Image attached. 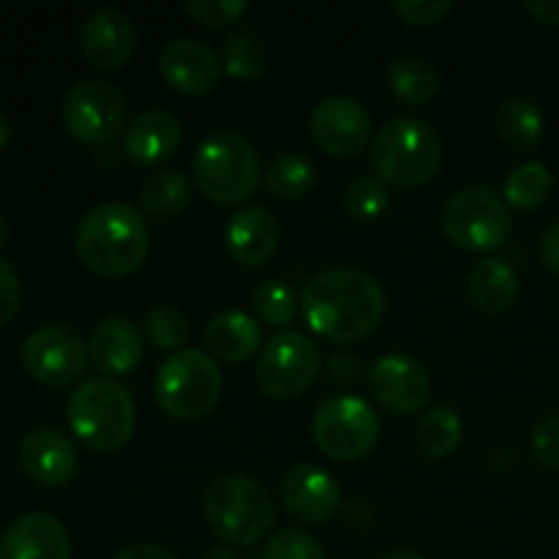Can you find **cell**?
<instances>
[{
    "instance_id": "obj_1",
    "label": "cell",
    "mask_w": 559,
    "mask_h": 559,
    "mask_svg": "<svg viewBox=\"0 0 559 559\" xmlns=\"http://www.w3.org/2000/svg\"><path fill=\"white\" fill-rule=\"evenodd\" d=\"M304 320L328 342H358L385 317V293L374 276L355 267L320 273L304 289Z\"/></svg>"
},
{
    "instance_id": "obj_2",
    "label": "cell",
    "mask_w": 559,
    "mask_h": 559,
    "mask_svg": "<svg viewBox=\"0 0 559 559\" xmlns=\"http://www.w3.org/2000/svg\"><path fill=\"white\" fill-rule=\"evenodd\" d=\"M151 251L145 216L126 202H102L76 227V254L93 273L107 278L129 276Z\"/></svg>"
},
{
    "instance_id": "obj_3",
    "label": "cell",
    "mask_w": 559,
    "mask_h": 559,
    "mask_svg": "<svg viewBox=\"0 0 559 559\" xmlns=\"http://www.w3.org/2000/svg\"><path fill=\"white\" fill-rule=\"evenodd\" d=\"M66 415L74 437L93 451H120L136 429L134 399L109 377L82 382L69 396Z\"/></svg>"
},
{
    "instance_id": "obj_4",
    "label": "cell",
    "mask_w": 559,
    "mask_h": 559,
    "mask_svg": "<svg viewBox=\"0 0 559 559\" xmlns=\"http://www.w3.org/2000/svg\"><path fill=\"white\" fill-rule=\"evenodd\" d=\"M371 167L396 186L429 183L442 164V142L418 118H393L374 134L369 147Z\"/></svg>"
},
{
    "instance_id": "obj_5",
    "label": "cell",
    "mask_w": 559,
    "mask_h": 559,
    "mask_svg": "<svg viewBox=\"0 0 559 559\" xmlns=\"http://www.w3.org/2000/svg\"><path fill=\"white\" fill-rule=\"evenodd\" d=\"M205 519L224 544L251 546L273 527L276 511L260 480L249 475H222L207 486Z\"/></svg>"
},
{
    "instance_id": "obj_6",
    "label": "cell",
    "mask_w": 559,
    "mask_h": 559,
    "mask_svg": "<svg viewBox=\"0 0 559 559\" xmlns=\"http://www.w3.org/2000/svg\"><path fill=\"white\" fill-rule=\"evenodd\" d=\"M194 180L207 200L238 205L260 186V156L238 131H216L197 151Z\"/></svg>"
},
{
    "instance_id": "obj_7",
    "label": "cell",
    "mask_w": 559,
    "mask_h": 559,
    "mask_svg": "<svg viewBox=\"0 0 559 559\" xmlns=\"http://www.w3.org/2000/svg\"><path fill=\"white\" fill-rule=\"evenodd\" d=\"M222 369L202 349H178L158 369L153 393L158 407L178 420H197L222 399Z\"/></svg>"
},
{
    "instance_id": "obj_8",
    "label": "cell",
    "mask_w": 559,
    "mask_h": 559,
    "mask_svg": "<svg viewBox=\"0 0 559 559\" xmlns=\"http://www.w3.org/2000/svg\"><path fill=\"white\" fill-rule=\"evenodd\" d=\"M442 229L467 251H495L511 235V207L491 186H467L448 200Z\"/></svg>"
},
{
    "instance_id": "obj_9",
    "label": "cell",
    "mask_w": 559,
    "mask_h": 559,
    "mask_svg": "<svg viewBox=\"0 0 559 559\" xmlns=\"http://www.w3.org/2000/svg\"><path fill=\"white\" fill-rule=\"evenodd\" d=\"M317 448L336 462H358L380 437L377 413L358 396H333L317 407L311 420Z\"/></svg>"
},
{
    "instance_id": "obj_10",
    "label": "cell",
    "mask_w": 559,
    "mask_h": 559,
    "mask_svg": "<svg viewBox=\"0 0 559 559\" xmlns=\"http://www.w3.org/2000/svg\"><path fill=\"white\" fill-rule=\"evenodd\" d=\"M320 349L300 331H278L265 349L260 353L257 364V382L262 393L271 399L287 402L309 391L311 382L320 374Z\"/></svg>"
},
{
    "instance_id": "obj_11",
    "label": "cell",
    "mask_w": 559,
    "mask_h": 559,
    "mask_svg": "<svg viewBox=\"0 0 559 559\" xmlns=\"http://www.w3.org/2000/svg\"><path fill=\"white\" fill-rule=\"evenodd\" d=\"M123 91L107 80H85L63 98L66 131L85 145H104L126 131Z\"/></svg>"
},
{
    "instance_id": "obj_12",
    "label": "cell",
    "mask_w": 559,
    "mask_h": 559,
    "mask_svg": "<svg viewBox=\"0 0 559 559\" xmlns=\"http://www.w3.org/2000/svg\"><path fill=\"white\" fill-rule=\"evenodd\" d=\"M22 366L41 385L66 388L85 374L87 347L71 328L44 325L27 336L22 347Z\"/></svg>"
},
{
    "instance_id": "obj_13",
    "label": "cell",
    "mask_w": 559,
    "mask_h": 559,
    "mask_svg": "<svg viewBox=\"0 0 559 559\" xmlns=\"http://www.w3.org/2000/svg\"><path fill=\"white\" fill-rule=\"evenodd\" d=\"M369 391L388 413L413 415L431 399V377L426 366L409 355H385L371 366Z\"/></svg>"
},
{
    "instance_id": "obj_14",
    "label": "cell",
    "mask_w": 559,
    "mask_h": 559,
    "mask_svg": "<svg viewBox=\"0 0 559 559\" xmlns=\"http://www.w3.org/2000/svg\"><path fill=\"white\" fill-rule=\"evenodd\" d=\"M311 136L331 156H355L366 147L371 118L360 102L349 96H328L311 109Z\"/></svg>"
},
{
    "instance_id": "obj_15",
    "label": "cell",
    "mask_w": 559,
    "mask_h": 559,
    "mask_svg": "<svg viewBox=\"0 0 559 559\" xmlns=\"http://www.w3.org/2000/svg\"><path fill=\"white\" fill-rule=\"evenodd\" d=\"M278 491H282L284 508L304 524H325L328 519L336 516L342 506V491L336 480L314 464L289 467Z\"/></svg>"
},
{
    "instance_id": "obj_16",
    "label": "cell",
    "mask_w": 559,
    "mask_h": 559,
    "mask_svg": "<svg viewBox=\"0 0 559 559\" xmlns=\"http://www.w3.org/2000/svg\"><path fill=\"white\" fill-rule=\"evenodd\" d=\"M136 31L129 14L115 5H102L85 20L80 33L82 55L96 69L112 71L120 69L134 52Z\"/></svg>"
},
{
    "instance_id": "obj_17",
    "label": "cell",
    "mask_w": 559,
    "mask_h": 559,
    "mask_svg": "<svg viewBox=\"0 0 559 559\" xmlns=\"http://www.w3.org/2000/svg\"><path fill=\"white\" fill-rule=\"evenodd\" d=\"M162 76L169 87L189 96H202L218 85L222 63L216 49L207 47L200 38H175L162 52Z\"/></svg>"
},
{
    "instance_id": "obj_18",
    "label": "cell",
    "mask_w": 559,
    "mask_h": 559,
    "mask_svg": "<svg viewBox=\"0 0 559 559\" xmlns=\"http://www.w3.org/2000/svg\"><path fill=\"white\" fill-rule=\"evenodd\" d=\"M20 464L38 486H66L76 475L80 459L69 437L55 429H33L20 445Z\"/></svg>"
},
{
    "instance_id": "obj_19",
    "label": "cell",
    "mask_w": 559,
    "mask_h": 559,
    "mask_svg": "<svg viewBox=\"0 0 559 559\" xmlns=\"http://www.w3.org/2000/svg\"><path fill=\"white\" fill-rule=\"evenodd\" d=\"M71 540L63 524L49 513H25L5 530L0 559H69Z\"/></svg>"
},
{
    "instance_id": "obj_20",
    "label": "cell",
    "mask_w": 559,
    "mask_h": 559,
    "mask_svg": "<svg viewBox=\"0 0 559 559\" xmlns=\"http://www.w3.org/2000/svg\"><path fill=\"white\" fill-rule=\"evenodd\" d=\"M145 353V338L140 328L126 317H107L98 322L87 342V355L104 374H129L136 369Z\"/></svg>"
},
{
    "instance_id": "obj_21",
    "label": "cell",
    "mask_w": 559,
    "mask_h": 559,
    "mask_svg": "<svg viewBox=\"0 0 559 559\" xmlns=\"http://www.w3.org/2000/svg\"><path fill=\"white\" fill-rule=\"evenodd\" d=\"M183 140L180 120L167 109H142L123 131V151L136 164L167 162Z\"/></svg>"
},
{
    "instance_id": "obj_22",
    "label": "cell",
    "mask_w": 559,
    "mask_h": 559,
    "mask_svg": "<svg viewBox=\"0 0 559 559\" xmlns=\"http://www.w3.org/2000/svg\"><path fill=\"white\" fill-rule=\"evenodd\" d=\"M282 227L265 207H243L229 218L227 249L246 267H260L276 254Z\"/></svg>"
},
{
    "instance_id": "obj_23",
    "label": "cell",
    "mask_w": 559,
    "mask_h": 559,
    "mask_svg": "<svg viewBox=\"0 0 559 559\" xmlns=\"http://www.w3.org/2000/svg\"><path fill=\"white\" fill-rule=\"evenodd\" d=\"M469 300L486 314H500L516 304L522 293V278L516 267L502 257H486L469 273Z\"/></svg>"
},
{
    "instance_id": "obj_24",
    "label": "cell",
    "mask_w": 559,
    "mask_h": 559,
    "mask_svg": "<svg viewBox=\"0 0 559 559\" xmlns=\"http://www.w3.org/2000/svg\"><path fill=\"white\" fill-rule=\"evenodd\" d=\"M205 342L216 358L238 364V360H249L260 349L262 328L246 311H222L207 322Z\"/></svg>"
},
{
    "instance_id": "obj_25",
    "label": "cell",
    "mask_w": 559,
    "mask_h": 559,
    "mask_svg": "<svg viewBox=\"0 0 559 559\" xmlns=\"http://www.w3.org/2000/svg\"><path fill=\"white\" fill-rule=\"evenodd\" d=\"M388 85L402 102L429 104L440 91V71L420 55H399L388 69Z\"/></svg>"
},
{
    "instance_id": "obj_26",
    "label": "cell",
    "mask_w": 559,
    "mask_h": 559,
    "mask_svg": "<svg viewBox=\"0 0 559 559\" xmlns=\"http://www.w3.org/2000/svg\"><path fill=\"white\" fill-rule=\"evenodd\" d=\"M544 112L530 98H511L497 115V134L513 151H533L544 140Z\"/></svg>"
},
{
    "instance_id": "obj_27",
    "label": "cell",
    "mask_w": 559,
    "mask_h": 559,
    "mask_svg": "<svg viewBox=\"0 0 559 559\" xmlns=\"http://www.w3.org/2000/svg\"><path fill=\"white\" fill-rule=\"evenodd\" d=\"M191 205V183L178 169H162L142 186V207L153 218H178Z\"/></svg>"
},
{
    "instance_id": "obj_28",
    "label": "cell",
    "mask_w": 559,
    "mask_h": 559,
    "mask_svg": "<svg viewBox=\"0 0 559 559\" xmlns=\"http://www.w3.org/2000/svg\"><path fill=\"white\" fill-rule=\"evenodd\" d=\"M317 183V167L304 153H282L265 173V189L278 200H304Z\"/></svg>"
},
{
    "instance_id": "obj_29",
    "label": "cell",
    "mask_w": 559,
    "mask_h": 559,
    "mask_svg": "<svg viewBox=\"0 0 559 559\" xmlns=\"http://www.w3.org/2000/svg\"><path fill=\"white\" fill-rule=\"evenodd\" d=\"M415 440H418L420 451L431 459H445L462 442V420H459L456 409L451 407H435L418 420L415 429Z\"/></svg>"
},
{
    "instance_id": "obj_30",
    "label": "cell",
    "mask_w": 559,
    "mask_h": 559,
    "mask_svg": "<svg viewBox=\"0 0 559 559\" xmlns=\"http://www.w3.org/2000/svg\"><path fill=\"white\" fill-rule=\"evenodd\" d=\"M551 191V173L546 164L540 162H524L513 169L506 178V197L508 205L519 207V211H533L540 202L549 197Z\"/></svg>"
},
{
    "instance_id": "obj_31",
    "label": "cell",
    "mask_w": 559,
    "mask_h": 559,
    "mask_svg": "<svg viewBox=\"0 0 559 559\" xmlns=\"http://www.w3.org/2000/svg\"><path fill=\"white\" fill-rule=\"evenodd\" d=\"M267 47L251 33H233L224 44V69L240 80H257L267 71Z\"/></svg>"
},
{
    "instance_id": "obj_32",
    "label": "cell",
    "mask_w": 559,
    "mask_h": 559,
    "mask_svg": "<svg viewBox=\"0 0 559 559\" xmlns=\"http://www.w3.org/2000/svg\"><path fill=\"white\" fill-rule=\"evenodd\" d=\"M391 205V191H388L385 180L374 178V175H358L344 189V207L358 222H374Z\"/></svg>"
},
{
    "instance_id": "obj_33",
    "label": "cell",
    "mask_w": 559,
    "mask_h": 559,
    "mask_svg": "<svg viewBox=\"0 0 559 559\" xmlns=\"http://www.w3.org/2000/svg\"><path fill=\"white\" fill-rule=\"evenodd\" d=\"M257 314L273 328H282L287 331L289 322L298 314V298H295L293 289L282 282H265L254 295Z\"/></svg>"
},
{
    "instance_id": "obj_34",
    "label": "cell",
    "mask_w": 559,
    "mask_h": 559,
    "mask_svg": "<svg viewBox=\"0 0 559 559\" xmlns=\"http://www.w3.org/2000/svg\"><path fill=\"white\" fill-rule=\"evenodd\" d=\"M145 331L158 349H178L189 336V322L173 306H156L145 314Z\"/></svg>"
},
{
    "instance_id": "obj_35",
    "label": "cell",
    "mask_w": 559,
    "mask_h": 559,
    "mask_svg": "<svg viewBox=\"0 0 559 559\" xmlns=\"http://www.w3.org/2000/svg\"><path fill=\"white\" fill-rule=\"evenodd\" d=\"M262 559H328L320 540L304 530H282L262 551Z\"/></svg>"
},
{
    "instance_id": "obj_36",
    "label": "cell",
    "mask_w": 559,
    "mask_h": 559,
    "mask_svg": "<svg viewBox=\"0 0 559 559\" xmlns=\"http://www.w3.org/2000/svg\"><path fill=\"white\" fill-rule=\"evenodd\" d=\"M249 9V0H189L186 11L202 22V25L224 27L240 20Z\"/></svg>"
},
{
    "instance_id": "obj_37",
    "label": "cell",
    "mask_w": 559,
    "mask_h": 559,
    "mask_svg": "<svg viewBox=\"0 0 559 559\" xmlns=\"http://www.w3.org/2000/svg\"><path fill=\"white\" fill-rule=\"evenodd\" d=\"M393 9L409 22V25H435L442 16L451 14V0H396Z\"/></svg>"
},
{
    "instance_id": "obj_38",
    "label": "cell",
    "mask_w": 559,
    "mask_h": 559,
    "mask_svg": "<svg viewBox=\"0 0 559 559\" xmlns=\"http://www.w3.org/2000/svg\"><path fill=\"white\" fill-rule=\"evenodd\" d=\"M533 456L544 467H559V415L544 418L533 431Z\"/></svg>"
},
{
    "instance_id": "obj_39",
    "label": "cell",
    "mask_w": 559,
    "mask_h": 559,
    "mask_svg": "<svg viewBox=\"0 0 559 559\" xmlns=\"http://www.w3.org/2000/svg\"><path fill=\"white\" fill-rule=\"evenodd\" d=\"M20 276H16L14 265L0 257V328L14 320L16 309H20Z\"/></svg>"
},
{
    "instance_id": "obj_40",
    "label": "cell",
    "mask_w": 559,
    "mask_h": 559,
    "mask_svg": "<svg viewBox=\"0 0 559 559\" xmlns=\"http://www.w3.org/2000/svg\"><path fill=\"white\" fill-rule=\"evenodd\" d=\"M540 257H544V265L559 276V222L546 229L544 240H540Z\"/></svg>"
},
{
    "instance_id": "obj_41",
    "label": "cell",
    "mask_w": 559,
    "mask_h": 559,
    "mask_svg": "<svg viewBox=\"0 0 559 559\" xmlns=\"http://www.w3.org/2000/svg\"><path fill=\"white\" fill-rule=\"evenodd\" d=\"M524 11L533 14L540 25H559V0H527Z\"/></svg>"
},
{
    "instance_id": "obj_42",
    "label": "cell",
    "mask_w": 559,
    "mask_h": 559,
    "mask_svg": "<svg viewBox=\"0 0 559 559\" xmlns=\"http://www.w3.org/2000/svg\"><path fill=\"white\" fill-rule=\"evenodd\" d=\"M112 559H178L173 551H167L164 546H153V544H134L126 546L123 551H118Z\"/></svg>"
},
{
    "instance_id": "obj_43",
    "label": "cell",
    "mask_w": 559,
    "mask_h": 559,
    "mask_svg": "<svg viewBox=\"0 0 559 559\" xmlns=\"http://www.w3.org/2000/svg\"><path fill=\"white\" fill-rule=\"evenodd\" d=\"M202 559H238V555L229 546H213V549H207L202 555Z\"/></svg>"
},
{
    "instance_id": "obj_44",
    "label": "cell",
    "mask_w": 559,
    "mask_h": 559,
    "mask_svg": "<svg viewBox=\"0 0 559 559\" xmlns=\"http://www.w3.org/2000/svg\"><path fill=\"white\" fill-rule=\"evenodd\" d=\"M382 559H424L418 551H409V549H396V551H388Z\"/></svg>"
},
{
    "instance_id": "obj_45",
    "label": "cell",
    "mask_w": 559,
    "mask_h": 559,
    "mask_svg": "<svg viewBox=\"0 0 559 559\" xmlns=\"http://www.w3.org/2000/svg\"><path fill=\"white\" fill-rule=\"evenodd\" d=\"M9 140H11V129H9V123H5L3 115H0V151L9 145Z\"/></svg>"
},
{
    "instance_id": "obj_46",
    "label": "cell",
    "mask_w": 559,
    "mask_h": 559,
    "mask_svg": "<svg viewBox=\"0 0 559 559\" xmlns=\"http://www.w3.org/2000/svg\"><path fill=\"white\" fill-rule=\"evenodd\" d=\"M5 238H9V229H5V222H3V216H0V246L5 243Z\"/></svg>"
}]
</instances>
